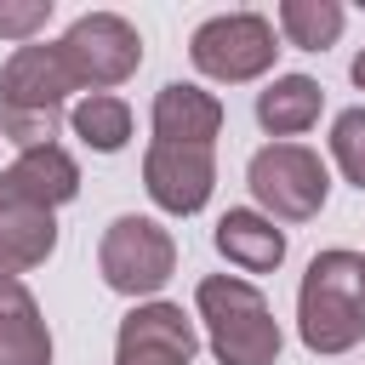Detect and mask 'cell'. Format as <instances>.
<instances>
[{"label":"cell","instance_id":"obj_1","mask_svg":"<svg viewBox=\"0 0 365 365\" xmlns=\"http://www.w3.org/2000/svg\"><path fill=\"white\" fill-rule=\"evenodd\" d=\"M297 331L314 354H348L365 336V257L319 251L297 291Z\"/></svg>","mask_w":365,"mask_h":365},{"label":"cell","instance_id":"obj_2","mask_svg":"<svg viewBox=\"0 0 365 365\" xmlns=\"http://www.w3.org/2000/svg\"><path fill=\"white\" fill-rule=\"evenodd\" d=\"M194 302L211 331V354L222 365H274L279 359V319L268 314V302L251 279L211 274V279H200Z\"/></svg>","mask_w":365,"mask_h":365},{"label":"cell","instance_id":"obj_3","mask_svg":"<svg viewBox=\"0 0 365 365\" xmlns=\"http://www.w3.org/2000/svg\"><path fill=\"white\" fill-rule=\"evenodd\" d=\"M245 182H251L257 205H262L268 217H279V222H308V217H319V205H325V194H331L325 160H319L314 148H302V143H268V148H257Z\"/></svg>","mask_w":365,"mask_h":365},{"label":"cell","instance_id":"obj_4","mask_svg":"<svg viewBox=\"0 0 365 365\" xmlns=\"http://www.w3.org/2000/svg\"><path fill=\"white\" fill-rule=\"evenodd\" d=\"M57 51H63V63H68V74H74V86L86 97L120 86L143 63V40H137V29L120 11H86V17H74L68 34L57 40Z\"/></svg>","mask_w":365,"mask_h":365},{"label":"cell","instance_id":"obj_5","mask_svg":"<svg viewBox=\"0 0 365 365\" xmlns=\"http://www.w3.org/2000/svg\"><path fill=\"white\" fill-rule=\"evenodd\" d=\"M97 268H103L108 291H120V297H154L171 279V268H177V245H171V234L154 217H114L103 228Z\"/></svg>","mask_w":365,"mask_h":365},{"label":"cell","instance_id":"obj_6","mask_svg":"<svg viewBox=\"0 0 365 365\" xmlns=\"http://www.w3.org/2000/svg\"><path fill=\"white\" fill-rule=\"evenodd\" d=\"M274 51H279L274 46V23L257 17V11H222V17L200 23L194 40H188L194 68L211 74V80H222V86H240V80L268 74L274 68Z\"/></svg>","mask_w":365,"mask_h":365},{"label":"cell","instance_id":"obj_7","mask_svg":"<svg viewBox=\"0 0 365 365\" xmlns=\"http://www.w3.org/2000/svg\"><path fill=\"white\" fill-rule=\"evenodd\" d=\"M211 182H217V160L211 148H194V143H154L143 154V188L160 211L171 217H194L205 200H211Z\"/></svg>","mask_w":365,"mask_h":365},{"label":"cell","instance_id":"obj_8","mask_svg":"<svg viewBox=\"0 0 365 365\" xmlns=\"http://www.w3.org/2000/svg\"><path fill=\"white\" fill-rule=\"evenodd\" d=\"M80 91L57 46H17L0 68V114H63V97Z\"/></svg>","mask_w":365,"mask_h":365},{"label":"cell","instance_id":"obj_9","mask_svg":"<svg viewBox=\"0 0 365 365\" xmlns=\"http://www.w3.org/2000/svg\"><path fill=\"white\" fill-rule=\"evenodd\" d=\"M194 348H200V336L177 302H137L120 319L114 365H188Z\"/></svg>","mask_w":365,"mask_h":365},{"label":"cell","instance_id":"obj_10","mask_svg":"<svg viewBox=\"0 0 365 365\" xmlns=\"http://www.w3.org/2000/svg\"><path fill=\"white\" fill-rule=\"evenodd\" d=\"M51 251H57V217L29 194H17V182L0 171V274L40 268Z\"/></svg>","mask_w":365,"mask_h":365},{"label":"cell","instance_id":"obj_11","mask_svg":"<svg viewBox=\"0 0 365 365\" xmlns=\"http://www.w3.org/2000/svg\"><path fill=\"white\" fill-rule=\"evenodd\" d=\"M0 365H51V331L17 274H0Z\"/></svg>","mask_w":365,"mask_h":365},{"label":"cell","instance_id":"obj_12","mask_svg":"<svg viewBox=\"0 0 365 365\" xmlns=\"http://www.w3.org/2000/svg\"><path fill=\"white\" fill-rule=\"evenodd\" d=\"M222 131V103L200 86H160L154 97V143H194V148H211V137Z\"/></svg>","mask_w":365,"mask_h":365},{"label":"cell","instance_id":"obj_13","mask_svg":"<svg viewBox=\"0 0 365 365\" xmlns=\"http://www.w3.org/2000/svg\"><path fill=\"white\" fill-rule=\"evenodd\" d=\"M11 182H17V194H29L34 205H46V211H57V205H68L74 194H80V165H74V154L68 148H57V143H40V148H23L17 160H11V171H6Z\"/></svg>","mask_w":365,"mask_h":365},{"label":"cell","instance_id":"obj_14","mask_svg":"<svg viewBox=\"0 0 365 365\" xmlns=\"http://www.w3.org/2000/svg\"><path fill=\"white\" fill-rule=\"evenodd\" d=\"M217 251L245 268V274H274L285 262V234L274 228V217L262 211H222L217 222Z\"/></svg>","mask_w":365,"mask_h":365},{"label":"cell","instance_id":"obj_15","mask_svg":"<svg viewBox=\"0 0 365 365\" xmlns=\"http://www.w3.org/2000/svg\"><path fill=\"white\" fill-rule=\"evenodd\" d=\"M319 108H325V91H319V80H308V74H279L268 91H257V120H262V131H274V137L308 131V125L319 120Z\"/></svg>","mask_w":365,"mask_h":365},{"label":"cell","instance_id":"obj_16","mask_svg":"<svg viewBox=\"0 0 365 365\" xmlns=\"http://www.w3.org/2000/svg\"><path fill=\"white\" fill-rule=\"evenodd\" d=\"M68 125H74V137H80L86 148H97V154H120L125 137H131V108H125L114 91H91V97L74 103Z\"/></svg>","mask_w":365,"mask_h":365},{"label":"cell","instance_id":"obj_17","mask_svg":"<svg viewBox=\"0 0 365 365\" xmlns=\"http://www.w3.org/2000/svg\"><path fill=\"white\" fill-rule=\"evenodd\" d=\"M279 29H285L291 46L325 51V46L342 34V6H336V0H285V6H279Z\"/></svg>","mask_w":365,"mask_h":365},{"label":"cell","instance_id":"obj_18","mask_svg":"<svg viewBox=\"0 0 365 365\" xmlns=\"http://www.w3.org/2000/svg\"><path fill=\"white\" fill-rule=\"evenodd\" d=\"M331 154L354 188H365V108H342L331 125Z\"/></svg>","mask_w":365,"mask_h":365},{"label":"cell","instance_id":"obj_19","mask_svg":"<svg viewBox=\"0 0 365 365\" xmlns=\"http://www.w3.org/2000/svg\"><path fill=\"white\" fill-rule=\"evenodd\" d=\"M46 23H51V0H0V34L6 40L29 46V34L46 29Z\"/></svg>","mask_w":365,"mask_h":365},{"label":"cell","instance_id":"obj_20","mask_svg":"<svg viewBox=\"0 0 365 365\" xmlns=\"http://www.w3.org/2000/svg\"><path fill=\"white\" fill-rule=\"evenodd\" d=\"M354 86H359V91H365V51H359V57H354Z\"/></svg>","mask_w":365,"mask_h":365}]
</instances>
